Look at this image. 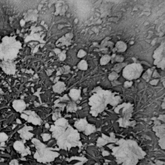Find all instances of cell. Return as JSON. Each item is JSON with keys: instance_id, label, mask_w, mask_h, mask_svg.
<instances>
[{"instance_id": "obj_1", "label": "cell", "mask_w": 165, "mask_h": 165, "mask_svg": "<svg viewBox=\"0 0 165 165\" xmlns=\"http://www.w3.org/2000/svg\"><path fill=\"white\" fill-rule=\"evenodd\" d=\"M117 164L120 165H137L146 156V153L136 141L120 139L115 142V146L108 145Z\"/></svg>"}, {"instance_id": "obj_2", "label": "cell", "mask_w": 165, "mask_h": 165, "mask_svg": "<svg viewBox=\"0 0 165 165\" xmlns=\"http://www.w3.org/2000/svg\"><path fill=\"white\" fill-rule=\"evenodd\" d=\"M50 131L57 140L60 149L70 151L72 148L82 146L80 133L70 125L66 119L61 117L56 120L54 124L50 127Z\"/></svg>"}, {"instance_id": "obj_3", "label": "cell", "mask_w": 165, "mask_h": 165, "mask_svg": "<svg viewBox=\"0 0 165 165\" xmlns=\"http://www.w3.org/2000/svg\"><path fill=\"white\" fill-rule=\"evenodd\" d=\"M93 92L89 98V104L91 107L90 113L94 117H97L102 113L109 105L114 107L121 101V97L118 94L104 90L100 87L95 88Z\"/></svg>"}, {"instance_id": "obj_4", "label": "cell", "mask_w": 165, "mask_h": 165, "mask_svg": "<svg viewBox=\"0 0 165 165\" xmlns=\"http://www.w3.org/2000/svg\"><path fill=\"white\" fill-rule=\"evenodd\" d=\"M32 142L36 149V151L34 154V158L38 162L43 163L51 162L59 156L58 152L53 151L52 149L47 148L45 145L38 139H33Z\"/></svg>"}, {"instance_id": "obj_5", "label": "cell", "mask_w": 165, "mask_h": 165, "mask_svg": "<svg viewBox=\"0 0 165 165\" xmlns=\"http://www.w3.org/2000/svg\"><path fill=\"white\" fill-rule=\"evenodd\" d=\"M0 46V58L8 61L13 59L17 56L21 44L13 38H8L3 41Z\"/></svg>"}, {"instance_id": "obj_6", "label": "cell", "mask_w": 165, "mask_h": 165, "mask_svg": "<svg viewBox=\"0 0 165 165\" xmlns=\"http://www.w3.org/2000/svg\"><path fill=\"white\" fill-rule=\"evenodd\" d=\"M116 113L120 115L118 120L119 126L125 128L127 127H133L136 124L135 121H131L133 106L130 103H124L117 106L114 110Z\"/></svg>"}, {"instance_id": "obj_7", "label": "cell", "mask_w": 165, "mask_h": 165, "mask_svg": "<svg viewBox=\"0 0 165 165\" xmlns=\"http://www.w3.org/2000/svg\"><path fill=\"white\" fill-rule=\"evenodd\" d=\"M142 71L143 68L140 64L133 63L124 67L122 71V76L125 79L131 81L139 78Z\"/></svg>"}, {"instance_id": "obj_8", "label": "cell", "mask_w": 165, "mask_h": 165, "mask_svg": "<svg viewBox=\"0 0 165 165\" xmlns=\"http://www.w3.org/2000/svg\"><path fill=\"white\" fill-rule=\"evenodd\" d=\"M74 127L78 132H82L86 135H91L96 131V127L88 123L86 118L80 119L75 122Z\"/></svg>"}, {"instance_id": "obj_9", "label": "cell", "mask_w": 165, "mask_h": 165, "mask_svg": "<svg viewBox=\"0 0 165 165\" xmlns=\"http://www.w3.org/2000/svg\"><path fill=\"white\" fill-rule=\"evenodd\" d=\"M117 139H116L115 136L113 133L110 134V137L107 136L104 134H102V137L98 138L96 143V145L98 147L105 146L110 143H115Z\"/></svg>"}, {"instance_id": "obj_10", "label": "cell", "mask_w": 165, "mask_h": 165, "mask_svg": "<svg viewBox=\"0 0 165 165\" xmlns=\"http://www.w3.org/2000/svg\"><path fill=\"white\" fill-rule=\"evenodd\" d=\"M24 113L27 114L28 116V122H31L34 125H40L41 124V120L39 118L38 116L34 112H32L31 110L25 111L23 112Z\"/></svg>"}, {"instance_id": "obj_11", "label": "cell", "mask_w": 165, "mask_h": 165, "mask_svg": "<svg viewBox=\"0 0 165 165\" xmlns=\"http://www.w3.org/2000/svg\"><path fill=\"white\" fill-rule=\"evenodd\" d=\"M14 148L17 151L20 153L22 156L30 154L29 149L26 148L23 142L21 141H17L14 143Z\"/></svg>"}, {"instance_id": "obj_12", "label": "cell", "mask_w": 165, "mask_h": 165, "mask_svg": "<svg viewBox=\"0 0 165 165\" xmlns=\"http://www.w3.org/2000/svg\"><path fill=\"white\" fill-rule=\"evenodd\" d=\"M11 60L4 61L1 64V67L5 73L7 74H14L15 73V66Z\"/></svg>"}, {"instance_id": "obj_13", "label": "cell", "mask_w": 165, "mask_h": 165, "mask_svg": "<svg viewBox=\"0 0 165 165\" xmlns=\"http://www.w3.org/2000/svg\"><path fill=\"white\" fill-rule=\"evenodd\" d=\"M33 130V127L30 126H25L23 128L19 130L18 132L20 134L21 138L24 140H29L32 139V137L33 136V134L29 132L30 131Z\"/></svg>"}, {"instance_id": "obj_14", "label": "cell", "mask_w": 165, "mask_h": 165, "mask_svg": "<svg viewBox=\"0 0 165 165\" xmlns=\"http://www.w3.org/2000/svg\"><path fill=\"white\" fill-rule=\"evenodd\" d=\"M153 131L156 132V135L160 139L165 138V126L164 124L154 125Z\"/></svg>"}, {"instance_id": "obj_15", "label": "cell", "mask_w": 165, "mask_h": 165, "mask_svg": "<svg viewBox=\"0 0 165 165\" xmlns=\"http://www.w3.org/2000/svg\"><path fill=\"white\" fill-rule=\"evenodd\" d=\"M13 107L17 112H22L26 108V104L22 100H17L13 102Z\"/></svg>"}, {"instance_id": "obj_16", "label": "cell", "mask_w": 165, "mask_h": 165, "mask_svg": "<svg viewBox=\"0 0 165 165\" xmlns=\"http://www.w3.org/2000/svg\"><path fill=\"white\" fill-rule=\"evenodd\" d=\"M66 89L65 85L64 83L61 81H58L53 86V90L54 92L58 94H61Z\"/></svg>"}, {"instance_id": "obj_17", "label": "cell", "mask_w": 165, "mask_h": 165, "mask_svg": "<svg viewBox=\"0 0 165 165\" xmlns=\"http://www.w3.org/2000/svg\"><path fill=\"white\" fill-rule=\"evenodd\" d=\"M81 91L80 90L73 89L70 90L69 93V95L71 98L74 101H77L80 98Z\"/></svg>"}, {"instance_id": "obj_18", "label": "cell", "mask_w": 165, "mask_h": 165, "mask_svg": "<svg viewBox=\"0 0 165 165\" xmlns=\"http://www.w3.org/2000/svg\"><path fill=\"white\" fill-rule=\"evenodd\" d=\"M127 44L122 41H118L115 45V50L117 52H124L127 50Z\"/></svg>"}, {"instance_id": "obj_19", "label": "cell", "mask_w": 165, "mask_h": 165, "mask_svg": "<svg viewBox=\"0 0 165 165\" xmlns=\"http://www.w3.org/2000/svg\"><path fill=\"white\" fill-rule=\"evenodd\" d=\"M67 112H75L78 110L77 105L74 102H71L68 104L66 107Z\"/></svg>"}, {"instance_id": "obj_20", "label": "cell", "mask_w": 165, "mask_h": 165, "mask_svg": "<svg viewBox=\"0 0 165 165\" xmlns=\"http://www.w3.org/2000/svg\"><path fill=\"white\" fill-rule=\"evenodd\" d=\"M125 66H127V63H117L113 66V71L115 72L116 73H119L122 69H124V68Z\"/></svg>"}, {"instance_id": "obj_21", "label": "cell", "mask_w": 165, "mask_h": 165, "mask_svg": "<svg viewBox=\"0 0 165 165\" xmlns=\"http://www.w3.org/2000/svg\"><path fill=\"white\" fill-rule=\"evenodd\" d=\"M111 60V56L109 55H104L101 58L100 63L101 65H107L109 62H110Z\"/></svg>"}, {"instance_id": "obj_22", "label": "cell", "mask_w": 165, "mask_h": 165, "mask_svg": "<svg viewBox=\"0 0 165 165\" xmlns=\"http://www.w3.org/2000/svg\"><path fill=\"white\" fill-rule=\"evenodd\" d=\"M88 64L86 61L85 60H82L78 63V68L80 70L82 71H85L88 69Z\"/></svg>"}, {"instance_id": "obj_23", "label": "cell", "mask_w": 165, "mask_h": 165, "mask_svg": "<svg viewBox=\"0 0 165 165\" xmlns=\"http://www.w3.org/2000/svg\"><path fill=\"white\" fill-rule=\"evenodd\" d=\"M111 60L112 62H115L120 63H122L124 60V57L122 55H116L114 54L111 57Z\"/></svg>"}, {"instance_id": "obj_24", "label": "cell", "mask_w": 165, "mask_h": 165, "mask_svg": "<svg viewBox=\"0 0 165 165\" xmlns=\"http://www.w3.org/2000/svg\"><path fill=\"white\" fill-rule=\"evenodd\" d=\"M119 77L118 73H116L115 72H112L109 75V79L110 81H114L117 80Z\"/></svg>"}, {"instance_id": "obj_25", "label": "cell", "mask_w": 165, "mask_h": 165, "mask_svg": "<svg viewBox=\"0 0 165 165\" xmlns=\"http://www.w3.org/2000/svg\"><path fill=\"white\" fill-rule=\"evenodd\" d=\"M151 74H152V71L151 69H148L147 71L146 72V73H145L143 75V78L144 79L146 80L147 81H148L149 79L150 78V77L151 76Z\"/></svg>"}, {"instance_id": "obj_26", "label": "cell", "mask_w": 165, "mask_h": 165, "mask_svg": "<svg viewBox=\"0 0 165 165\" xmlns=\"http://www.w3.org/2000/svg\"><path fill=\"white\" fill-rule=\"evenodd\" d=\"M8 136L7 135L4 133H0V142H4L8 139Z\"/></svg>"}, {"instance_id": "obj_27", "label": "cell", "mask_w": 165, "mask_h": 165, "mask_svg": "<svg viewBox=\"0 0 165 165\" xmlns=\"http://www.w3.org/2000/svg\"><path fill=\"white\" fill-rule=\"evenodd\" d=\"M156 65L157 68H161L162 69H164V68H165V58H164V57Z\"/></svg>"}, {"instance_id": "obj_28", "label": "cell", "mask_w": 165, "mask_h": 165, "mask_svg": "<svg viewBox=\"0 0 165 165\" xmlns=\"http://www.w3.org/2000/svg\"><path fill=\"white\" fill-rule=\"evenodd\" d=\"M158 144L162 150L165 149V138L160 139L158 140Z\"/></svg>"}, {"instance_id": "obj_29", "label": "cell", "mask_w": 165, "mask_h": 165, "mask_svg": "<svg viewBox=\"0 0 165 165\" xmlns=\"http://www.w3.org/2000/svg\"><path fill=\"white\" fill-rule=\"evenodd\" d=\"M61 118V113H60L59 112H56L55 113H54L52 116V119L54 121H56L58 119Z\"/></svg>"}, {"instance_id": "obj_30", "label": "cell", "mask_w": 165, "mask_h": 165, "mask_svg": "<svg viewBox=\"0 0 165 165\" xmlns=\"http://www.w3.org/2000/svg\"><path fill=\"white\" fill-rule=\"evenodd\" d=\"M86 55V52L82 50H80L78 51V58H81L84 57Z\"/></svg>"}, {"instance_id": "obj_31", "label": "cell", "mask_w": 165, "mask_h": 165, "mask_svg": "<svg viewBox=\"0 0 165 165\" xmlns=\"http://www.w3.org/2000/svg\"><path fill=\"white\" fill-rule=\"evenodd\" d=\"M42 137L44 142L48 141L51 138V135L49 134H43L42 135Z\"/></svg>"}, {"instance_id": "obj_32", "label": "cell", "mask_w": 165, "mask_h": 165, "mask_svg": "<svg viewBox=\"0 0 165 165\" xmlns=\"http://www.w3.org/2000/svg\"><path fill=\"white\" fill-rule=\"evenodd\" d=\"M132 84H133V82L132 81L128 80V81H125V82H124V86L125 88H129V87H131L132 85Z\"/></svg>"}, {"instance_id": "obj_33", "label": "cell", "mask_w": 165, "mask_h": 165, "mask_svg": "<svg viewBox=\"0 0 165 165\" xmlns=\"http://www.w3.org/2000/svg\"><path fill=\"white\" fill-rule=\"evenodd\" d=\"M59 57L61 61H63V60H65V58H66V55H65V54L64 52H63V53H61L60 54Z\"/></svg>"}, {"instance_id": "obj_34", "label": "cell", "mask_w": 165, "mask_h": 165, "mask_svg": "<svg viewBox=\"0 0 165 165\" xmlns=\"http://www.w3.org/2000/svg\"><path fill=\"white\" fill-rule=\"evenodd\" d=\"M158 81H159V80H157V79H155V80H153L150 81V83L152 85H156L158 83Z\"/></svg>"}, {"instance_id": "obj_35", "label": "cell", "mask_w": 165, "mask_h": 165, "mask_svg": "<svg viewBox=\"0 0 165 165\" xmlns=\"http://www.w3.org/2000/svg\"><path fill=\"white\" fill-rule=\"evenodd\" d=\"M70 68L69 66H64V73L68 74L70 72Z\"/></svg>"}, {"instance_id": "obj_36", "label": "cell", "mask_w": 165, "mask_h": 165, "mask_svg": "<svg viewBox=\"0 0 165 165\" xmlns=\"http://www.w3.org/2000/svg\"><path fill=\"white\" fill-rule=\"evenodd\" d=\"M10 165H22L21 164L19 165L18 163V162L17 161V160H13L12 161H11V162L10 163Z\"/></svg>"}, {"instance_id": "obj_37", "label": "cell", "mask_w": 165, "mask_h": 165, "mask_svg": "<svg viewBox=\"0 0 165 165\" xmlns=\"http://www.w3.org/2000/svg\"><path fill=\"white\" fill-rule=\"evenodd\" d=\"M21 117L22 118L24 119V120L27 121L28 116L27 114H25V113H22L21 115Z\"/></svg>"}, {"instance_id": "obj_38", "label": "cell", "mask_w": 165, "mask_h": 165, "mask_svg": "<svg viewBox=\"0 0 165 165\" xmlns=\"http://www.w3.org/2000/svg\"><path fill=\"white\" fill-rule=\"evenodd\" d=\"M60 100H69V98L68 97V95H64V96H63V97L61 98Z\"/></svg>"}, {"instance_id": "obj_39", "label": "cell", "mask_w": 165, "mask_h": 165, "mask_svg": "<svg viewBox=\"0 0 165 165\" xmlns=\"http://www.w3.org/2000/svg\"><path fill=\"white\" fill-rule=\"evenodd\" d=\"M158 119L159 120H161L162 121L165 122V115H160L159 117L158 118Z\"/></svg>"}, {"instance_id": "obj_40", "label": "cell", "mask_w": 165, "mask_h": 165, "mask_svg": "<svg viewBox=\"0 0 165 165\" xmlns=\"http://www.w3.org/2000/svg\"><path fill=\"white\" fill-rule=\"evenodd\" d=\"M153 77L157 78L159 77V75L158 74V73L156 71H155L153 73Z\"/></svg>"}, {"instance_id": "obj_41", "label": "cell", "mask_w": 165, "mask_h": 165, "mask_svg": "<svg viewBox=\"0 0 165 165\" xmlns=\"http://www.w3.org/2000/svg\"><path fill=\"white\" fill-rule=\"evenodd\" d=\"M103 156H107V155L109 154V153H108L107 151H104V153H103Z\"/></svg>"}, {"instance_id": "obj_42", "label": "cell", "mask_w": 165, "mask_h": 165, "mask_svg": "<svg viewBox=\"0 0 165 165\" xmlns=\"http://www.w3.org/2000/svg\"><path fill=\"white\" fill-rule=\"evenodd\" d=\"M45 127L46 128H50V125L48 124H46Z\"/></svg>"}, {"instance_id": "obj_43", "label": "cell", "mask_w": 165, "mask_h": 165, "mask_svg": "<svg viewBox=\"0 0 165 165\" xmlns=\"http://www.w3.org/2000/svg\"><path fill=\"white\" fill-rule=\"evenodd\" d=\"M16 122L18 123V124H21V120L19 119H17V121H16Z\"/></svg>"}, {"instance_id": "obj_44", "label": "cell", "mask_w": 165, "mask_h": 165, "mask_svg": "<svg viewBox=\"0 0 165 165\" xmlns=\"http://www.w3.org/2000/svg\"><path fill=\"white\" fill-rule=\"evenodd\" d=\"M162 107L163 109H165V103H163L162 105Z\"/></svg>"}, {"instance_id": "obj_45", "label": "cell", "mask_w": 165, "mask_h": 165, "mask_svg": "<svg viewBox=\"0 0 165 165\" xmlns=\"http://www.w3.org/2000/svg\"><path fill=\"white\" fill-rule=\"evenodd\" d=\"M16 127V125H15V124H14V127H13V128H14V127Z\"/></svg>"}, {"instance_id": "obj_46", "label": "cell", "mask_w": 165, "mask_h": 165, "mask_svg": "<svg viewBox=\"0 0 165 165\" xmlns=\"http://www.w3.org/2000/svg\"><path fill=\"white\" fill-rule=\"evenodd\" d=\"M51 165V164H48V165Z\"/></svg>"}]
</instances>
